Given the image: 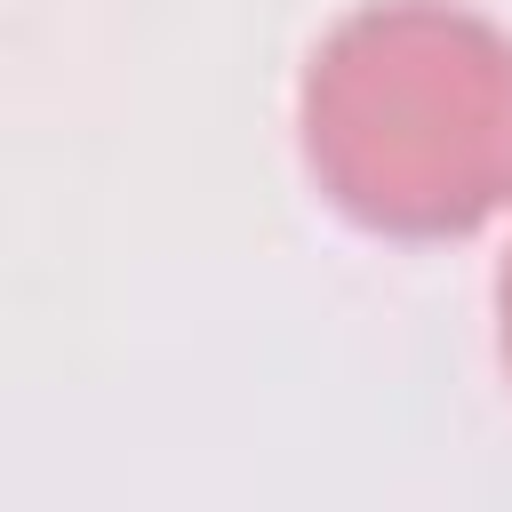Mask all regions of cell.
I'll return each mask as SVG.
<instances>
[{"label":"cell","instance_id":"cell-1","mask_svg":"<svg viewBox=\"0 0 512 512\" xmlns=\"http://www.w3.org/2000/svg\"><path fill=\"white\" fill-rule=\"evenodd\" d=\"M304 152L376 232H472L512 200V40L440 0L344 16L304 80Z\"/></svg>","mask_w":512,"mask_h":512},{"label":"cell","instance_id":"cell-2","mask_svg":"<svg viewBox=\"0 0 512 512\" xmlns=\"http://www.w3.org/2000/svg\"><path fill=\"white\" fill-rule=\"evenodd\" d=\"M504 360H512V264H504Z\"/></svg>","mask_w":512,"mask_h":512}]
</instances>
